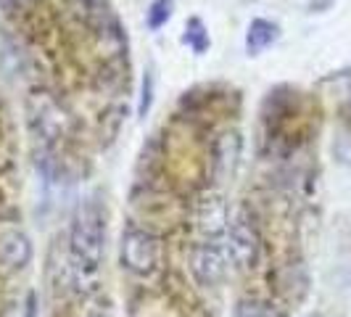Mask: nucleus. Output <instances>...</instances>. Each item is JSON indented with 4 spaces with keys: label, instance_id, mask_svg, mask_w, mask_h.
<instances>
[{
    "label": "nucleus",
    "instance_id": "1",
    "mask_svg": "<svg viewBox=\"0 0 351 317\" xmlns=\"http://www.w3.org/2000/svg\"><path fill=\"white\" fill-rule=\"evenodd\" d=\"M71 259L80 270L95 272L104 262L106 248V220L104 211L95 201H88L82 209L77 211L74 225L69 235Z\"/></svg>",
    "mask_w": 351,
    "mask_h": 317
},
{
    "label": "nucleus",
    "instance_id": "2",
    "mask_svg": "<svg viewBox=\"0 0 351 317\" xmlns=\"http://www.w3.org/2000/svg\"><path fill=\"white\" fill-rule=\"evenodd\" d=\"M225 235H228V259L232 262V267L241 272L256 267L259 254H262V238H259L254 217L246 209H238L230 217Z\"/></svg>",
    "mask_w": 351,
    "mask_h": 317
},
{
    "label": "nucleus",
    "instance_id": "3",
    "mask_svg": "<svg viewBox=\"0 0 351 317\" xmlns=\"http://www.w3.org/2000/svg\"><path fill=\"white\" fill-rule=\"evenodd\" d=\"M122 267L138 278H151L161 267V241L151 230L127 228L122 233Z\"/></svg>",
    "mask_w": 351,
    "mask_h": 317
},
{
    "label": "nucleus",
    "instance_id": "4",
    "mask_svg": "<svg viewBox=\"0 0 351 317\" xmlns=\"http://www.w3.org/2000/svg\"><path fill=\"white\" fill-rule=\"evenodd\" d=\"M191 272L201 288L219 285L228 272V257L214 241H201L191 251Z\"/></svg>",
    "mask_w": 351,
    "mask_h": 317
},
{
    "label": "nucleus",
    "instance_id": "5",
    "mask_svg": "<svg viewBox=\"0 0 351 317\" xmlns=\"http://www.w3.org/2000/svg\"><path fill=\"white\" fill-rule=\"evenodd\" d=\"M195 225L201 230V235L206 241H214L219 235L228 233L230 225V214H228V204L222 193L217 191H206V193L198 198V209H195Z\"/></svg>",
    "mask_w": 351,
    "mask_h": 317
},
{
    "label": "nucleus",
    "instance_id": "6",
    "mask_svg": "<svg viewBox=\"0 0 351 317\" xmlns=\"http://www.w3.org/2000/svg\"><path fill=\"white\" fill-rule=\"evenodd\" d=\"M32 259V241L24 230H0V262L8 270H21Z\"/></svg>",
    "mask_w": 351,
    "mask_h": 317
},
{
    "label": "nucleus",
    "instance_id": "7",
    "mask_svg": "<svg viewBox=\"0 0 351 317\" xmlns=\"http://www.w3.org/2000/svg\"><path fill=\"white\" fill-rule=\"evenodd\" d=\"M241 148H243V141H241V135L235 130L222 132L217 138V143H214V167L222 177L235 172L238 158H241Z\"/></svg>",
    "mask_w": 351,
    "mask_h": 317
},
{
    "label": "nucleus",
    "instance_id": "8",
    "mask_svg": "<svg viewBox=\"0 0 351 317\" xmlns=\"http://www.w3.org/2000/svg\"><path fill=\"white\" fill-rule=\"evenodd\" d=\"M29 114H32V124H40V132L45 138L58 135L64 117H61V108L53 104L48 95H40L37 93L35 98H32V104H29Z\"/></svg>",
    "mask_w": 351,
    "mask_h": 317
},
{
    "label": "nucleus",
    "instance_id": "9",
    "mask_svg": "<svg viewBox=\"0 0 351 317\" xmlns=\"http://www.w3.org/2000/svg\"><path fill=\"white\" fill-rule=\"evenodd\" d=\"M280 37V27L269 19H254L248 24V32H246V51L248 56H259L264 53L272 43H278Z\"/></svg>",
    "mask_w": 351,
    "mask_h": 317
},
{
    "label": "nucleus",
    "instance_id": "10",
    "mask_svg": "<svg viewBox=\"0 0 351 317\" xmlns=\"http://www.w3.org/2000/svg\"><path fill=\"white\" fill-rule=\"evenodd\" d=\"M172 8H175V0H154L145 11V24L151 32H158L169 19H172Z\"/></svg>",
    "mask_w": 351,
    "mask_h": 317
},
{
    "label": "nucleus",
    "instance_id": "11",
    "mask_svg": "<svg viewBox=\"0 0 351 317\" xmlns=\"http://www.w3.org/2000/svg\"><path fill=\"white\" fill-rule=\"evenodd\" d=\"M182 40H185V45H188L193 53L206 51V48H209V32H206L204 21H201V19H195V16L191 19V21H188V27H185Z\"/></svg>",
    "mask_w": 351,
    "mask_h": 317
},
{
    "label": "nucleus",
    "instance_id": "12",
    "mask_svg": "<svg viewBox=\"0 0 351 317\" xmlns=\"http://www.w3.org/2000/svg\"><path fill=\"white\" fill-rule=\"evenodd\" d=\"M151 104H154V74L145 71L141 82V101H138V117L145 119V114L151 111Z\"/></svg>",
    "mask_w": 351,
    "mask_h": 317
},
{
    "label": "nucleus",
    "instance_id": "13",
    "mask_svg": "<svg viewBox=\"0 0 351 317\" xmlns=\"http://www.w3.org/2000/svg\"><path fill=\"white\" fill-rule=\"evenodd\" d=\"M235 317H269V309H267V304L259 299H246L238 301V307H235Z\"/></svg>",
    "mask_w": 351,
    "mask_h": 317
},
{
    "label": "nucleus",
    "instance_id": "14",
    "mask_svg": "<svg viewBox=\"0 0 351 317\" xmlns=\"http://www.w3.org/2000/svg\"><path fill=\"white\" fill-rule=\"evenodd\" d=\"M85 317H104V315H98V312H93V315H85Z\"/></svg>",
    "mask_w": 351,
    "mask_h": 317
}]
</instances>
